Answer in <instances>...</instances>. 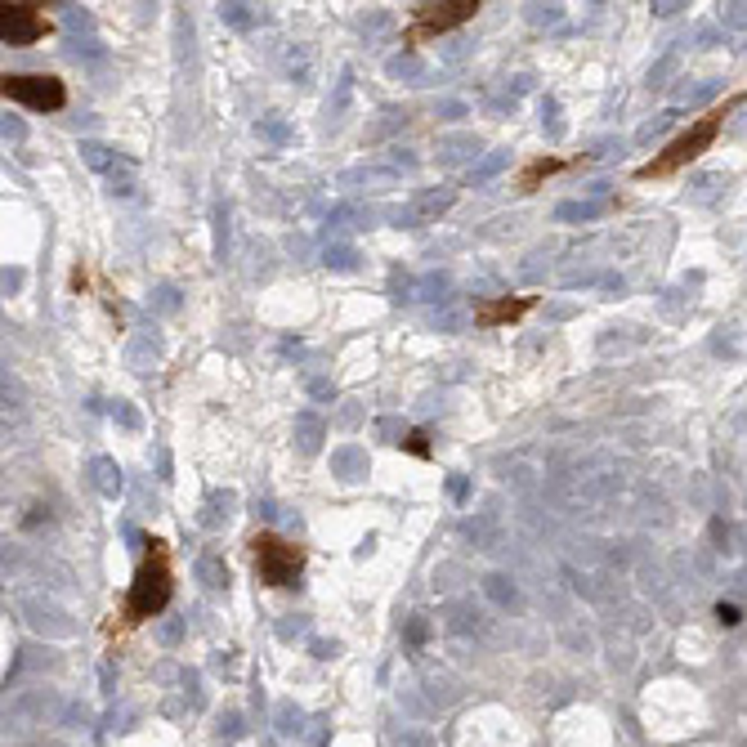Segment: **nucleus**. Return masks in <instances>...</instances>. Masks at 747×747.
<instances>
[{"mask_svg": "<svg viewBox=\"0 0 747 747\" xmlns=\"http://www.w3.org/2000/svg\"><path fill=\"white\" fill-rule=\"evenodd\" d=\"M251 555H255V573H260L264 587H291L305 569V546H296L278 533H255Z\"/></svg>", "mask_w": 747, "mask_h": 747, "instance_id": "7ed1b4c3", "label": "nucleus"}, {"mask_svg": "<svg viewBox=\"0 0 747 747\" xmlns=\"http://www.w3.org/2000/svg\"><path fill=\"white\" fill-rule=\"evenodd\" d=\"M403 448H407L412 457H430V443H425V434H421V430H416V434H407V439H403Z\"/></svg>", "mask_w": 747, "mask_h": 747, "instance_id": "1a4fd4ad", "label": "nucleus"}, {"mask_svg": "<svg viewBox=\"0 0 747 747\" xmlns=\"http://www.w3.org/2000/svg\"><path fill=\"white\" fill-rule=\"evenodd\" d=\"M484 5L479 0H434V5H412V18H407V32H403V45H421L430 36H443L461 23H470Z\"/></svg>", "mask_w": 747, "mask_h": 747, "instance_id": "20e7f679", "label": "nucleus"}, {"mask_svg": "<svg viewBox=\"0 0 747 747\" xmlns=\"http://www.w3.org/2000/svg\"><path fill=\"white\" fill-rule=\"evenodd\" d=\"M533 305H537L533 296H501V300H484V305L475 309V323H479V327H506V323H519Z\"/></svg>", "mask_w": 747, "mask_h": 747, "instance_id": "0eeeda50", "label": "nucleus"}, {"mask_svg": "<svg viewBox=\"0 0 747 747\" xmlns=\"http://www.w3.org/2000/svg\"><path fill=\"white\" fill-rule=\"evenodd\" d=\"M50 32V18L41 14V5H5L0 9V36L5 45H36Z\"/></svg>", "mask_w": 747, "mask_h": 747, "instance_id": "423d86ee", "label": "nucleus"}, {"mask_svg": "<svg viewBox=\"0 0 747 747\" xmlns=\"http://www.w3.org/2000/svg\"><path fill=\"white\" fill-rule=\"evenodd\" d=\"M170 591H175V569H170V546L161 537L148 542V555L125 591V605H122V626H139L148 618H157L166 605H170Z\"/></svg>", "mask_w": 747, "mask_h": 747, "instance_id": "f257e3e1", "label": "nucleus"}, {"mask_svg": "<svg viewBox=\"0 0 747 747\" xmlns=\"http://www.w3.org/2000/svg\"><path fill=\"white\" fill-rule=\"evenodd\" d=\"M739 104H743V95H730L725 104H716V108H712L707 117H698V122L689 125V130H685L680 139H671V143H667V148H662V152H658L653 161H644V166L635 170V179H667V175L685 170L689 161H698V157H703V152H707V148L716 143V134H721L725 117H730V113H734Z\"/></svg>", "mask_w": 747, "mask_h": 747, "instance_id": "f03ea898", "label": "nucleus"}, {"mask_svg": "<svg viewBox=\"0 0 747 747\" xmlns=\"http://www.w3.org/2000/svg\"><path fill=\"white\" fill-rule=\"evenodd\" d=\"M0 90H5V99H14L32 113H59L68 104V90L59 77H18L14 72V77H0Z\"/></svg>", "mask_w": 747, "mask_h": 747, "instance_id": "39448f33", "label": "nucleus"}, {"mask_svg": "<svg viewBox=\"0 0 747 747\" xmlns=\"http://www.w3.org/2000/svg\"><path fill=\"white\" fill-rule=\"evenodd\" d=\"M560 170H569L564 157H533V161L515 175V188H519V193H533L542 179H551V175H560Z\"/></svg>", "mask_w": 747, "mask_h": 747, "instance_id": "6e6552de", "label": "nucleus"}, {"mask_svg": "<svg viewBox=\"0 0 747 747\" xmlns=\"http://www.w3.org/2000/svg\"><path fill=\"white\" fill-rule=\"evenodd\" d=\"M716 618H721L725 626H734V623H739V609H734V605H721V609H716Z\"/></svg>", "mask_w": 747, "mask_h": 747, "instance_id": "9d476101", "label": "nucleus"}]
</instances>
